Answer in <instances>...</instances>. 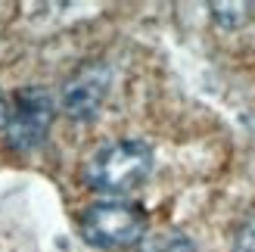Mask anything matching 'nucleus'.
I'll list each match as a JSON object with an SVG mask.
<instances>
[{
  "label": "nucleus",
  "mask_w": 255,
  "mask_h": 252,
  "mask_svg": "<svg viewBox=\"0 0 255 252\" xmlns=\"http://www.w3.org/2000/svg\"><path fill=\"white\" fill-rule=\"evenodd\" d=\"M152 146L143 140H112L100 146L84 165V184L97 193H106L119 199L125 193L137 190L152 174Z\"/></svg>",
  "instance_id": "obj_1"
},
{
  "label": "nucleus",
  "mask_w": 255,
  "mask_h": 252,
  "mask_svg": "<svg viewBox=\"0 0 255 252\" xmlns=\"http://www.w3.org/2000/svg\"><path fill=\"white\" fill-rule=\"evenodd\" d=\"M81 237L106 252L131 249L146 237V212L128 199H100L81 212Z\"/></svg>",
  "instance_id": "obj_2"
},
{
  "label": "nucleus",
  "mask_w": 255,
  "mask_h": 252,
  "mask_svg": "<svg viewBox=\"0 0 255 252\" xmlns=\"http://www.w3.org/2000/svg\"><path fill=\"white\" fill-rule=\"evenodd\" d=\"M53 119H56V106H53V97H50L44 87H22L12 97V106H9V116H6V143L19 153H31L37 149L50 128H53Z\"/></svg>",
  "instance_id": "obj_3"
},
{
  "label": "nucleus",
  "mask_w": 255,
  "mask_h": 252,
  "mask_svg": "<svg viewBox=\"0 0 255 252\" xmlns=\"http://www.w3.org/2000/svg\"><path fill=\"white\" fill-rule=\"evenodd\" d=\"M112 87V69L100 59L81 62L62 84V112L75 122H91L103 109Z\"/></svg>",
  "instance_id": "obj_4"
},
{
  "label": "nucleus",
  "mask_w": 255,
  "mask_h": 252,
  "mask_svg": "<svg viewBox=\"0 0 255 252\" xmlns=\"http://www.w3.org/2000/svg\"><path fill=\"white\" fill-rule=\"evenodd\" d=\"M137 252H196V243L190 240V234L177 228L152 231L137 243Z\"/></svg>",
  "instance_id": "obj_5"
},
{
  "label": "nucleus",
  "mask_w": 255,
  "mask_h": 252,
  "mask_svg": "<svg viewBox=\"0 0 255 252\" xmlns=\"http://www.w3.org/2000/svg\"><path fill=\"white\" fill-rule=\"evenodd\" d=\"M209 12L221 28H243L246 22L255 19V3H246V0H240V3H209Z\"/></svg>",
  "instance_id": "obj_6"
},
{
  "label": "nucleus",
  "mask_w": 255,
  "mask_h": 252,
  "mask_svg": "<svg viewBox=\"0 0 255 252\" xmlns=\"http://www.w3.org/2000/svg\"><path fill=\"white\" fill-rule=\"evenodd\" d=\"M234 252H255V209L240 221L234 234Z\"/></svg>",
  "instance_id": "obj_7"
},
{
  "label": "nucleus",
  "mask_w": 255,
  "mask_h": 252,
  "mask_svg": "<svg viewBox=\"0 0 255 252\" xmlns=\"http://www.w3.org/2000/svg\"><path fill=\"white\" fill-rule=\"evenodd\" d=\"M6 116H9V103L3 100V94H0V128L6 125Z\"/></svg>",
  "instance_id": "obj_8"
}]
</instances>
